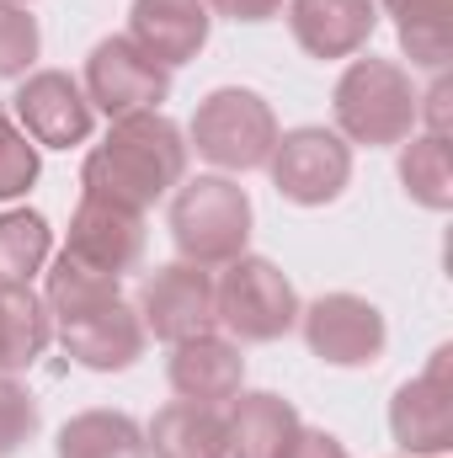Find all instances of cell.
Instances as JSON below:
<instances>
[{
    "mask_svg": "<svg viewBox=\"0 0 453 458\" xmlns=\"http://www.w3.org/2000/svg\"><path fill=\"white\" fill-rule=\"evenodd\" d=\"M43 304L54 320L59 346L91 368V373H123L144 357V326L139 310L123 299V277L91 272L75 256H54V267L43 272Z\"/></svg>",
    "mask_w": 453,
    "mask_h": 458,
    "instance_id": "1",
    "label": "cell"
},
{
    "mask_svg": "<svg viewBox=\"0 0 453 458\" xmlns=\"http://www.w3.org/2000/svg\"><path fill=\"white\" fill-rule=\"evenodd\" d=\"M187 133L160 113H128L113 117L107 139L86 155L81 165V187L86 198H102L117 208H155L160 198H171L187 182Z\"/></svg>",
    "mask_w": 453,
    "mask_h": 458,
    "instance_id": "2",
    "label": "cell"
},
{
    "mask_svg": "<svg viewBox=\"0 0 453 458\" xmlns=\"http://www.w3.org/2000/svg\"><path fill=\"white\" fill-rule=\"evenodd\" d=\"M416 81L406 64L395 59H352L341 70L337 91H331V117H337V133L346 144H368V149H384V144H406L422 117H416Z\"/></svg>",
    "mask_w": 453,
    "mask_h": 458,
    "instance_id": "3",
    "label": "cell"
},
{
    "mask_svg": "<svg viewBox=\"0 0 453 458\" xmlns=\"http://www.w3.org/2000/svg\"><path fill=\"white\" fill-rule=\"evenodd\" d=\"M251 198L229 176H192L171 192V240L192 267H229L251 245Z\"/></svg>",
    "mask_w": 453,
    "mask_h": 458,
    "instance_id": "4",
    "label": "cell"
},
{
    "mask_svg": "<svg viewBox=\"0 0 453 458\" xmlns=\"http://www.w3.org/2000/svg\"><path fill=\"white\" fill-rule=\"evenodd\" d=\"M278 144V117L267 107L261 91L251 86H219L198 102L192 128H187V149H198L209 165L219 171H261L272 160Z\"/></svg>",
    "mask_w": 453,
    "mask_h": 458,
    "instance_id": "5",
    "label": "cell"
},
{
    "mask_svg": "<svg viewBox=\"0 0 453 458\" xmlns=\"http://www.w3.org/2000/svg\"><path fill=\"white\" fill-rule=\"evenodd\" d=\"M214 310L229 342H283L299 326V293L267 256H235L225 272L214 277Z\"/></svg>",
    "mask_w": 453,
    "mask_h": 458,
    "instance_id": "6",
    "label": "cell"
},
{
    "mask_svg": "<svg viewBox=\"0 0 453 458\" xmlns=\"http://www.w3.org/2000/svg\"><path fill=\"white\" fill-rule=\"evenodd\" d=\"M267 171H272L278 198H288L299 208H326L352 182V144L337 128H315V123L288 128V133H278Z\"/></svg>",
    "mask_w": 453,
    "mask_h": 458,
    "instance_id": "7",
    "label": "cell"
},
{
    "mask_svg": "<svg viewBox=\"0 0 453 458\" xmlns=\"http://www.w3.org/2000/svg\"><path fill=\"white\" fill-rule=\"evenodd\" d=\"M139 326L144 336L176 346L192 336L219 331V310H214V272L192 267V261H166L139 283Z\"/></svg>",
    "mask_w": 453,
    "mask_h": 458,
    "instance_id": "8",
    "label": "cell"
},
{
    "mask_svg": "<svg viewBox=\"0 0 453 458\" xmlns=\"http://www.w3.org/2000/svg\"><path fill=\"white\" fill-rule=\"evenodd\" d=\"M299 331L304 346L331 368H373L389 346L384 310L368 304L363 293H321L315 304L299 310Z\"/></svg>",
    "mask_w": 453,
    "mask_h": 458,
    "instance_id": "9",
    "label": "cell"
},
{
    "mask_svg": "<svg viewBox=\"0 0 453 458\" xmlns=\"http://www.w3.org/2000/svg\"><path fill=\"white\" fill-rule=\"evenodd\" d=\"M91 113L128 117V113H155L166 97H171V70L155 64L150 54H139L123 32L102 38L91 54H86V81H81Z\"/></svg>",
    "mask_w": 453,
    "mask_h": 458,
    "instance_id": "10",
    "label": "cell"
},
{
    "mask_svg": "<svg viewBox=\"0 0 453 458\" xmlns=\"http://www.w3.org/2000/svg\"><path fill=\"white\" fill-rule=\"evenodd\" d=\"M389 432L411 458H443L453 448V346H438L432 362L395 389Z\"/></svg>",
    "mask_w": 453,
    "mask_h": 458,
    "instance_id": "11",
    "label": "cell"
},
{
    "mask_svg": "<svg viewBox=\"0 0 453 458\" xmlns=\"http://www.w3.org/2000/svg\"><path fill=\"white\" fill-rule=\"evenodd\" d=\"M11 107H16V128L43 149H75V144L91 139V123H97L81 81L64 75V70L21 75V91L11 97Z\"/></svg>",
    "mask_w": 453,
    "mask_h": 458,
    "instance_id": "12",
    "label": "cell"
},
{
    "mask_svg": "<svg viewBox=\"0 0 453 458\" xmlns=\"http://www.w3.org/2000/svg\"><path fill=\"white\" fill-rule=\"evenodd\" d=\"M64 256H75L81 267L107 272V277L133 272V267L144 261V214L117 208V203H102V198H81V208H75V219H70Z\"/></svg>",
    "mask_w": 453,
    "mask_h": 458,
    "instance_id": "13",
    "label": "cell"
},
{
    "mask_svg": "<svg viewBox=\"0 0 453 458\" xmlns=\"http://www.w3.org/2000/svg\"><path fill=\"white\" fill-rule=\"evenodd\" d=\"M209 32H214V16L203 0H133L123 38L155 64L182 70L209 48Z\"/></svg>",
    "mask_w": 453,
    "mask_h": 458,
    "instance_id": "14",
    "label": "cell"
},
{
    "mask_svg": "<svg viewBox=\"0 0 453 458\" xmlns=\"http://www.w3.org/2000/svg\"><path fill=\"white\" fill-rule=\"evenodd\" d=\"M166 378H171L176 400L225 411L229 400L245 389V357H240V342H229V336H219V331L192 336V342H176L171 346V362H166Z\"/></svg>",
    "mask_w": 453,
    "mask_h": 458,
    "instance_id": "15",
    "label": "cell"
},
{
    "mask_svg": "<svg viewBox=\"0 0 453 458\" xmlns=\"http://www.w3.org/2000/svg\"><path fill=\"white\" fill-rule=\"evenodd\" d=\"M288 5V32L310 59H352L368 48L379 27L373 0H283Z\"/></svg>",
    "mask_w": 453,
    "mask_h": 458,
    "instance_id": "16",
    "label": "cell"
},
{
    "mask_svg": "<svg viewBox=\"0 0 453 458\" xmlns=\"http://www.w3.org/2000/svg\"><path fill=\"white\" fill-rule=\"evenodd\" d=\"M225 427H229V458H283L299 437V411L294 400L272 394V389H240L225 411Z\"/></svg>",
    "mask_w": 453,
    "mask_h": 458,
    "instance_id": "17",
    "label": "cell"
},
{
    "mask_svg": "<svg viewBox=\"0 0 453 458\" xmlns=\"http://www.w3.org/2000/svg\"><path fill=\"white\" fill-rule=\"evenodd\" d=\"M144 454L150 458H229V427L225 411L171 400L150 416L144 427Z\"/></svg>",
    "mask_w": 453,
    "mask_h": 458,
    "instance_id": "18",
    "label": "cell"
},
{
    "mask_svg": "<svg viewBox=\"0 0 453 458\" xmlns=\"http://www.w3.org/2000/svg\"><path fill=\"white\" fill-rule=\"evenodd\" d=\"M54 342L48 304L32 283H0V373H27Z\"/></svg>",
    "mask_w": 453,
    "mask_h": 458,
    "instance_id": "19",
    "label": "cell"
},
{
    "mask_svg": "<svg viewBox=\"0 0 453 458\" xmlns=\"http://www.w3.org/2000/svg\"><path fill=\"white\" fill-rule=\"evenodd\" d=\"M395 16V38L411 59V70L443 75L453 59V0H373Z\"/></svg>",
    "mask_w": 453,
    "mask_h": 458,
    "instance_id": "20",
    "label": "cell"
},
{
    "mask_svg": "<svg viewBox=\"0 0 453 458\" xmlns=\"http://www.w3.org/2000/svg\"><path fill=\"white\" fill-rule=\"evenodd\" d=\"M54 458H150L144 427L128 411H81L59 427Z\"/></svg>",
    "mask_w": 453,
    "mask_h": 458,
    "instance_id": "21",
    "label": "cell"
},
{
    "mask_svg": "<svg viewBox=\"0 0 453 458\" xmlns=\"http://www.w3.org/2000/svg\"><path fill=\"white\" fill-rule=\"evenodd\" d=\"M400 187L427 214L453 208V149L443 133H411L400 144Z\"/></svg>",
    "mask_w": 453,
    "mask_h": 458,
    "instance_id": "22",
    "label": "cell"
},
{
    "mask_svg": "<svg viewBox=\"0 0 453 458\" xmlns=\"http://www.w3.org/2000/svg\"><path fill=\"white\" fill-rule=\"evenodd\" d=\"M54 256V229L32 208L0 214V283H32Z\"/></svg>",
    "mask_w": 453,
    "mask_h": 458,
    "instance_id": "23",
    "label": "cell"
},
{
    "mask_svg": "<svg viewBox=\"0 0 453 458\" xmlns=\"http://www.w3.org/2000/svg\"><path fill=\"white\" fill-rule=\"evenodd\" d=\"M43 54V32H38V16L27 5H5L0 0V81H21L32 75Z\"/></svg>",
    "mask_w": 453,
    "mask_h": 458,
    "instance_id": "24",
    "label": "cell"
},
{
    "mask_svg": "<svg viewBox=\"0 0 453 458\" xmlns=\"http://www.w3.org/2000/svg\"><path fill=\"white\" fill-rule=\"evenodd\" d=\"M38 144L16 128V117L0 107V203H16V198H27L32 192V182H38Z\"/></svg>",
    "mask_w": 453,
    "mask_h": 458,
    "instance_id": "25",
    "label": "cell"
},
{
    "mask_svg": "<svg viewBox=\"0 0 453 458\" xmlns=\"http://www.w3.org/2000/svg\"><path fill=\"white\" fill-rule=\"evenodd\" d=\"M38 400L27 384H16V373H0V458L21 454L38 437Z\"/></svg>",
    "mask_w": 453,
    "mask_h": 458,
    "instance_id": "26",
    "label": "cell"
},
{
    "mask_svg": "<svg viewBox=\"0 0 453 458\" xmlns=\"http://www.w3.org/2000/svg\"><path fill=\"white\" fill-rule=\"evenodd\" d=\"M209 16H229V21H272L283 11V0H203Z\"/></svg>",
    "mask_w": 453,
    "mask_h": 458,
    "instance_id": "27",
    "label": "cell"
},
{
    "mask_svg": "<svg viewBox=\"0 0 453 458\" xmlns=\"http://www.w3.org/2000/svg\"><path fill=\"white\" fill-rule=\"evenodd\" d=\"M283 458H346V448H341V437L321 432V427H299L294 448H288Z\"/></svg>",
    "mask_w": 453,
    "mask_h": 458,
    "instance_id": "28",
    "label": "cell"
},
{
    "mask_svg": "<svg viewBox=\"0 0 453 458\" xmlns=\"http://www.w3.org/2000/svg\"><path fill=\"white\" fill-rule=\"evenodd\" d=\"M5 5H27V0H5Z\"/></svg>",
    "mask_w": 453,
    "mask_h": 458,
    "instance_id": "29",
    "label": "cell"
}]
</instances>
